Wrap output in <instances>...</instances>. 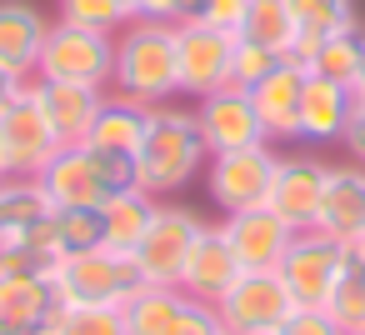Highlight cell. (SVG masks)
Returning a JSON list of instances; mask_svg holds the SVG:
<instances>
[{
    "instance_id": "obj_9",
    "label": "cell",
    "mask_w": 365,
    "mask_h": 335,
    "mask_svg": "<svg viewBox=\"0 0 365 335\" xmlns=\"http://www.w3.org/2000/svg\"><path fill=\"white\" fill-rule=\"evenodd\" d=\"M120 310L130 335H225L215 305L190 300L180 285H140Z\"/></svg>"
},
{
    "instance_id": "obj_40",
    "label": "cell",
    "mask_w": 365,
    "mask_h": 335,
    "mask_svg": "<svg viewBox=\"0 0 365 335\" xmlns=\"http://www.w3.org/2000/svg\"><path fill=\"white\" fill-rule=\"evenodd\" d=\"M0 240H6V210H0Z\"/></svg>"
},
{
    "instance_id": "obj_28",
    "label": "cell",
    "mask_w": 365,
    "mask_h": 335,
    "mask_svg": "<svg viewBox=\"0 0 365 335\" xmlns=\"http://www.w3.org/2000/svg\"><path fill=\"white\" fill-rule=\"evenodd\" d=\"M46 330H56V335H130L120 305H56Z\"/></svg>"
},
{
    "instance_id": "obj_33",
    "label": "cell",
    "mask_w": 365,
    "mask_h": 335,
    "mask_svg": "<svg viewBox=\"0 0 365 335\" xmlns=\"http://www.w3.org/2000/svg\"><path fill=\"white\" fill-rule=\"evenodd\" d=\"M275 335H345V330L335 325V315L325 305H295Z\"/></svg>"
},
{
    "instance_id": "obj_38",
    "label": "cell",
    "mask_w": 365,
    "mask_h": 335,
    "mask_svg": "<svg viewBox=\"0 0 365 335\" xmlns=\"http://www.w3.org/2000/svg\"><path fill=\"white\" fill-rule=\"evenodd\" d=\"M0 335H36V330H26V325H16V320L0 315Z\"/></svg>"
},
{
    "instance_id": "obj_34",
    "label": "cell",
    "mask_w": 365,
    "mask_h": 335,
    "mask_svg": "<svg viewBox=\"0 0 365 335\" xmlns=\"http://www.w3.org/2000/svg\"><path fill=\"white\" fill-rule=\"evenodd\" d=\"M135 21H160V26H180L200 11V0H130Z\"/></svg>"
},
{
    "instance_id": "obj_8",
    "label": "cell",
    "mask_w": 365,
    "mask_h": 335,
    "mask_svg": "<svg viewBox=\"0 0 365 335\" xmlns=\"http://www.w3.org/2000/svg\"><path fill=\"white\" fill-rule=\"evenodd\" d=\"M295 310L280 270H240V280L220 295L215 320L225 335H275Z\"/></svg>"
},
{
    "instance_id": "obj_14",
    "label": "cell",
    "mask_w": 365,
    "mask_h": 335,
    "mask_svg": "<svg viewBox=\"0 0 365 335\" xmlns=\"http://www.w3.org/2000/svg\"><path fill=\"white\" fill-rule=\"evenodd\" d=\"M325 175H330V165L320 155H280L275 180H270V210L290 230H315V215L325 200Z\"/></svg>"
},
{
    "instance_id": "obj_44",
    "label": "cell",
    "mask_w": 365,
    "mask_h": 335,
    "mask_svg": "<svg viewBox=\"0 0 365 335\" xmlns=\"http://www.w3.org/2000/svg\"><path fill=\"white\" fill-rule=\"evenodd\" d=\"M350 335H365V330H350Z\"/></svg>"
},
{
    "instance_id": "obj_43",
    "label": "cell",
    "mask_w": 365,
    "mask_h": 335,
    "mask_svg": "<svg viewBox=\"0 0 365 335\" xmlns=\"http://www.w3.org/2000/svg\"><path fill=\"white\" fill-rule=\"evenodd\" d=\"M36 335H56V330H36Z\"/></svg>"
},
{
    "instance_id": "obj_7",
    "label": "cell",
    "mask_w": 365,
    "mask_h": 335,
    "mask_svg": "<svg viewBox=\"0 0 365 335\" xmlns=\"http://www.w3.org/2000/svg\"><path fill=\"white\" fill-rule=\"evenodd\" d=\"M200 215L180 200H155V215L140 235V245L130 250L135 255V270L145 285H180V270L190 260V245L200 235Z\"/></svg>"
},
{
    "instance_id": "obj_12",
    "label": "cell",
    "mask_w": 365,
    "mask_h": 335,
    "mask_svg": "<svg viewBox=\"0 0 365 335\" xmlns=\"http://www.w3.org/2000/svg\"><path fill=\"white\" fill-rule=\"evenodd\" d=\"M230 56H235V36L215 31L205 21H180L175 26V71H180V96H210L220 86H230Z\"/></svg>"
},
{
    "instance_id": "obj_42",
    "label": "cell",
    "mask_w": 365,
    "mask_h": 335,
    "mask_svg": "<svg viewBox=\"0 0 365 335\" xmlns=\"http://www.w3.org/2000/svg\"><path fill=\"white\" fill-rule=\"evenodd\" d=\"M0 180H6V160H0Z\"/></svg>"
},
{
    "instance_id": "obj_19",
    "label": "cell",
    "mask_w": 365,
    "mask_h": 335,
    "mask_svg": "<svg viewBox=\"0 0 365 335\" xmlns=\"http://www.w3.org/2000/svg\"><path fill=\"white\" fill-rule=\"evenodd\" d=\"M31 91H36V100H41V110H46V120H51V130L61 135V145H81L86 135H91V125H96V115H101V105H106V91H96V86H71V81H31Z\"/></svg>"
},
{
    "instance_id": "obj_30",
    "label": "cell",
    "mask_w": 365,
    "mask_h": 335,
    "mask_svg": "<svg viewBox=\"0 0 365 335\" xmlns=\"http://www.w3.org/2000/svg\"><path fill=\"white\" fill-rule=\"evenodd\" d=\"M56 21L81 26V31H101V36H120L135 21V11L125 6V0H61Z\"/></svg>"
},
{
    "instance_id": "obj_1",
    "label": "cell",
    "mask_w": 365,
    "mask_h": 335,
    "mask_svg": "<svg viewBox=\"0 0 365 335\" xmlns=\"http://www.w3.org/2000/svg\"><path fill=\"white\" fill-rule=\"evenodd\" d=\"M205 160H210V150L195 125V110H175L170 100L150 105V125L135 145V190L170 200L205 175Z\"/></svg>"
},
{
    "instance_id": "obj_5",
    "label": "cell",
    "mask_w": 365,
    "mask_h": 335,
    "mask_svg": "<svg viewBox=\"0 0 365 335\" xmlns=\"http://www.w3.org/2000/svg\"><path fill=\"white\" fill-rule=\"evenodd\" d=\"M36 76L41 81H71V86L110 91V76H115V36H101V31H81V26L56 21L51 36H46V46H41Z\"/></svg>"
},
{
    "instance_id": "obj_29",
    "label": "cell",
    "mask_w": 365,
    "mask_h": 335,
    "mask_svg": "<svg viewBox=\"0 0 365 335\" xmlns=\"http://www.w3.org/2000/svg\"><path fill=\"white\" fill-rule=\"evenodd\" d=\"M240 36H245V41H260V46L280 51V56H290V46H295V21H290V6H285V0H250Z\"/></svg>"
},
{
    "instance_id": "obj_6",
    "label": "cell",
    "mask_w": 365,
    "mask_h": 335,
    "mask_svg": "<svg viewBox=\"0 0 365 335\" xmlns=\"http://www.w3.org/2000/svg\"><path fill=\"white\" fill-rule=\"evenodd\" d=\"M275 165H280V150H275L270 140L245 145V150H220V155L205 160V195L220 205V215L270 205Z\"/></svg>"
},
{
    "instance_id": "obj_13",
    "label": "cell",
    "mask_w": 365,
    "mask_h": 335,
    "mask_svg": "<svg viewBox=\"0 0 365 335\" xmlns=\"http://www.w3.org/2000/svg\"><path fill=\"white\" fill-rule=\"evenodd\" d=\"M195 125H200L210 155H220V150H245V145H260V140H265V125H260L255 100H250L245 86H220V91L200 96Z\"/></svg>"
},
{
    "instance_id": "obj_15",
    "label": "cell",
    "mask_w": 365,
    "mask_h": 335,
    "mask_svg": "<svg viewBox=\"0 0 365 335\" xmlns=\"http://www.w3.org/2000/svg\"><path fill=\"white\" fill-rule=\"evenodd\" d=\"M220 230H225V240H230L240 270H280V260H285V250H290V240H295V230H290L270 205L235 210V215L220 220Z\"/></svg>"
},
{
    "instance_id": "obj_3",
    "label": "cell",
    "mask_w": 365,
    "mask_h": 335,
    "mask_svg": "<svg viewBox=\"0 0 365 335\" xmlns=\"http://www.w3.org/2000/svg\"><path fill=\"white\" fill-rule=\"evenodd\" d=\"M51 205H106L120 190H135V155L96 150V145H61L51 165L36 175Z\"/></svg>"
},
{
    "instance_id": "obj_35",
    "label": "cell",
    "mask_w": 365,
    "mask_h": 335,
    "mask_svg": "<svg viewBox=\"0 0 365 335\" xmlns=\"http://www.w3.org/2000/svg\"><path fill=\"white\" fill-rule=\"evenodd\" d=\"M245 11H250V0H200L195 21H205V26H215V31H230V36H240V26H245Z\"/></svg>"
},
{
    "instance_id": "obj_25",
    "label": "cell",
    "mask_w": 365,
    "mask_h": 335,
    "mask_svg": "<svg viewBox=\"0 0 365 335\" xmlns=\"http://www.w3.org/2000/svg\"><path fill=\"white\" fill-rule=\"evenodd\" d=\"M56 310V290L46 275H0V315L26 325V330H46Z\"/></svg>"
},
{
    "instance_id": "obj_39",
    "label": "cell",
    "mask_w": 365,
    "mask_h": 335,
    "mask_svg": "<svg viewBox=\"0 0 365 335\" xmlns=\"http://www.w3.org/2000/svg\"><path fill=\"white\" fill-rule=\"evenodd\" d=\"M355 105H365V71H360V81H355Z\"/></svg>"
},
{
    "instance_id": "obj_24",
    "label": "cell",
    "mask_w": 365,
    "mask_h": 335,
    "mask_svg": "<svg viewBox=\"0 0 365 335\" xmlns=\"http://www.w3.org/2000/svg\"><path fill=\"white\" fill-rule=\"evenodd\" d=\"M300 66H305L310 76H325V81H335V86H350V91H355V81H360V71H365V36H360V31L320 36Z\"/></svg>"
},
{
    "instance_id": "obj_2",
    "label": "cell",
    "mask_w": 365,
    "mask_h": 335,
    "mask_svg": "<svg viewBox=\"0 0 365 335\" xmlns=\"http://www.w3.org/2000/svg\"><path fill=\"white\" fill-rule=\"evenodd\" d=\"M110 91L140 100V105H165L180 96V71H175V26L160 21H130L115 36V76Z\"/></svg>"
},
{
    "instance_id": "obj_27",
    "label": "cell",
    "mask_w": 365,
    "mask_h": 335,
    "mask_svg": "<svg viewBox=\"0 0 365 335\" xmlns=\"http://www.w3.org/2000/svg\"><path fill=\"white\" fill-rule=\"evenodd\" d=\"M325 310L335 315V325H340L345 335H350V330H365V255H360L355 245H350V255H345V270H340V280H335Z\"/></svg>"
},
{
    "instance_id": "obj_11",
    "label": "cell",
    "mask_w": 365,
    "mask_h": 335,
    "mask_svg": "<svg viewBox=\"0 0 365 335\" xmlns=\"http://www.w3.org/2000/svg\"><path fill=\"white\" fill-rule=\"evenodd\" d=\"M345 255H350V245L330 240L325 230H295V240L280 260V280H285L290 300L295 305H325L340 270H345Z\"/></svg>"
},
{
    "instance_id": "obj_20",
    "label": "cell",
    "mask_w": 365,
    "mask_h": 335,
    "mask_svg": "<svg viewBox=\"0 0 365 335\" xmlns=\"http://www.w3.org/2000/svg\"><path fill=\"white\" fill-rule=\"evenodd\" d=\"M51 36V21L36 0H0V66L36 81L41 46Z\"/></svg>"
},
{
    "instance_id": "obj_41",
    "label": "cell",
    "mask_w": 365,
    "mask_h": 335,
    "mask_svg": "<svg viewBox=\"0 0 365 335\" xmlns=\"http://www.w3.org/2000/svg\"><path fill=\"white\" fill-rule=\"evenodd\" d=\"M355 250H360V255H365V235H360V245H355Z\"/></svg>"
},
{
    "instance_id": "obj_26",
    "label": "cell",
    "mask_w": 365,
    "mask_h": 335,
    "mask_svg": "<svg viewBox=\"0 0 365 335\" xmlns=\"http://www.w3.org/2000/svg\"><path fill=\"white\" fill-rule=\"evenodd\" d=\"M150 215H155V195H145V190H120V195H110V200L101 205L106 245H110V250H120V255H130V250L140 245V235H145Z\"/></svg>"
},
{
    "instance_id": "obj_18",
    "label": "cell",
    "mask_w": 365,
    "mask_h": 335,
    "mask_svg": "<svg viewBox=\"0 0 365 335\" xmlns=\"http://www.w3.org/2000/svg\"><path fill=\"white\" fill-rule=\"evenodd\" d=\"M315 230H325L340 245H360V235H365V165H355V160L330 165Z\"/></svg>"
},
{
    "instance_id": "obj_32",
    "label": "cell",
    "mask_w": 365,
    "mask_h": 335,
    "mask_svg": "<svg viewBox=\"0 0 365 335\" xmlns=\"http://www.w3.org/2000/svg\"><path fill=\"white\" fill-rule=\"evenodd\" d=\"M285 56L280 51H270V46H260V41H245V36H235V56H230V86H255V81H265L275 66H280Z\"/></svg>"
},
{
    "instance_id": "obj_10",
    "label": "cell",
    "mask_w": 365,
    "mask_h": 335,
    "mask_svg": "<svg viewBox=\"0 0 365 335\" xmlns=\"http://www.w3.org/2000/svg\"><path fill=\"white\" fill-rule=\"evenodd\" d=\"M61 150V135L51 130V120H46V110H41V100H36V91L26 86L11 105H6V115H0V160H6V175H41L46 165H51V155Z\"/></svg>"
},
{
    "instance_id": "obj_21",
    "label": "cell",
    "mask_w": 365,
    "mask_h": 335,
    "mask_svg": "<svg viewBox=\"0 0 365 335\" xmlns=\"http://www.w3.org/2000/svg\"><path fill=\"white\" fill-rule=\"evenodd\" d=\"M350 115H355V91L305 71V91H300V140H305V145H335V140L345 135Z\"/></svg>"
},
{
    "instance_id": "obj_45",
    "label": "cell",
    "mask_w": 365,
    "mask_h": 335,
    "mask_svg": "<svg viewBox=\"0 0 365 335\" xmlns=\"http://www.w3.org/2000/svg\"><path fill=\"white\" fill-rule=\"evenodd\" d=\"M125 6H130V0H125Z\"/></svg>"
},
{
    "instance_id": "obj_37",
    "label": "cell",
    "mask_w": 365,
    "mask_h": 335,
    "mask_svg": "<svg viewBox=\"0 0 365 335\" xmlns=\"http://www.w3.org/2000/svg\"><path fill=\"white\" fill-rule=\"evenodd\" d=\"M26 86H31L26 76H16V71H6V66H0V115H6V105H11V100H16Z\"/></svg>"
},
{
    "instance_id": "obj_16",
    "label": "cell",
    "mask_w": 365,
    "mask_h": 335,
    "mask_svg": "<svg viewBox=\"0 0 365 335\" xmlns=\"http://www.w3.org/2000/svg\"><path fill=\"white\" fill-rule=\"evenodd\" d=\"M300 91H305V66L290 61V56H285L265 81L250 86V100H255V115H260L270 145L300 140Z\"/></svg>"
},
{
    "instance_id": "obj_22",
    "label": "cell",
    "mask_w": 365,
    "mask_h": 335,
    "mask_svg": "<svg viewBox=\"0 0 365 335\" xmlns=\"http://www.w3.org/2000/svg\"><path fill=\"white\" fill-rule=\"evenodd\" d=\"M145 125H150V105H140V100H130V96H120V91H106V105H101V115H96L86 145L115 150V155H135Z\"/></svg>"
},
{
    "instance_id": "obj_23",
    "label": "cell",
    "mask_w": 365,
    "mask_h": 335,
    "mask_svg": "<svg viewBox=\"0 0 365 335\" xmlns=\"http://www.w3.org/2000/svg\"><path fill=\"white\" fill-rule=\"evenodd\" d=\"M290 6V21H295V46H290V61H305L310 46L320 36H335V31H360V11L355 0H285Z\"/></svg>"
},
{
    "instance_id": "obj_17",
    "label": "cell",
    "mask_w": 365,
    "mask_h": 335,
    "mask_svg": "<svg viewBox=\"0 0 365 335\" xmlns=\"http://www.w3.org/2000/svg\"><path fill=\"white\" fill-rule=\"evenodd\" d=\"M235 280H240V260H235L225 230H220V225H200V235H195V245H190V260H185V270H180V290H185L190 300H200V305H220V295H225Z\"/></svg>"
},
{
    "instance_id": "obj_31",
    "label": "cell",
    "mask_w": 365,
    "mask_h": 335,
    "mask_svg": "<svg viewBox=\"0 0 365 335\" xmlns=\"http://www.w3.org/2000/svg\"><path fill=\"white\" fill-rule=\"evenodd\" d=\"M51 225H56V240H61V250H66V255L91 250V245H106L101 205H56Z\"/></svg>"
},
{
    "instance_id": "obj_36",
    "label": "cell",
    "mask_w": 365,
    "mask_h": 335,
    "mask_svg": "<svg viewBox=\"0 0 365 335\" xmlns=\"http://www.w3.org/2000/svg\"><path fill=\"white\" fill-rule=\"evenodd\" d=\"M340 145H345V155H350L355 165H365V105H355V115H350V125H345Z\"/></svg>"
},
{
    "instance_id": "obj_4",
    "label": "cell",
    "mask_w": 365,
    "mask_h": 335,
    "mask_svg": "<svg viewBox=\"0 0 365 335\" xmlns=\"http://www.w3.org/2000/svg\"><path fill=\"white\" fill-rule=\"evenodd\" d=\"M140 285L145 280L135 270V255H120L110 245L61 255V265L51 270L56 305H125Z\"/></svg>"
}]
</instances>
